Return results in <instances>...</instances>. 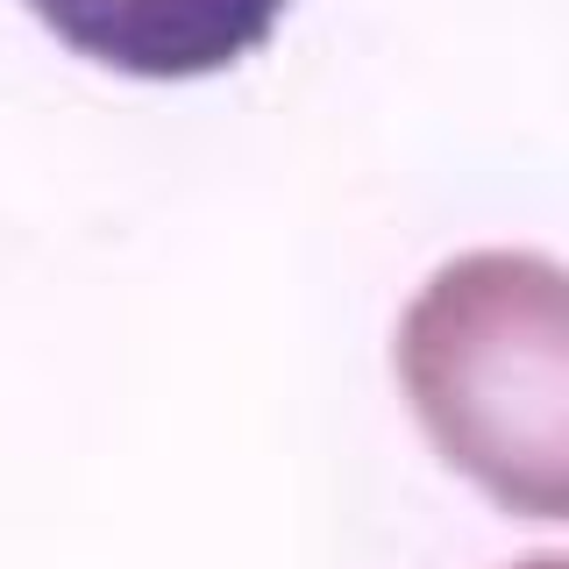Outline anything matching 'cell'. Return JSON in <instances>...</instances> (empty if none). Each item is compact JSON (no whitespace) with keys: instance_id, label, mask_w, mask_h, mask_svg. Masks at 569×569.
I'll use <instances>...</instances> for the list:
<instances>
[{"instance_id":"6da1fadb","label":"cell","mask_w":569,"mask_h":569,"mask_svg":"<svg viewBox=\"0 0 569 569\" xmlns=\"http://www.w3.org/2000/svg\"><path fill=\"white\" fill-rule=\"evenodd\" d=\"M399 378L456 470L527 520H562L569 335L556 257L477 249L441 263L399 320Z\"/></svg>"},{"instance_id":"3957f363","label":"cell","mask_w":569,"mask_h":569,"mask_svg":"<svg viewBox=\"0 0 569 569\" xmlns=\"http://www.w3.org/2000/svg\"><path fill=\"white\" fill-rule=\"evenodd\" d=\"M520 569H562V562H556V556H533V562H520Z\"/></svg>"},{"instance_id":"7a4b0ae2","label":"cell","mask_w":569,"mask_h":569,"mask_svg":"<svg viewBox=\"0 0 569 569\" xmlns=\"http://www.w3.org/2000/svg\"><path fill=\"white\" fill-rule=\"evenodd\" d=\"M29 14L107 71L207 79L278 29L284 0H29Z\"/></svg>"}]
</instances>
